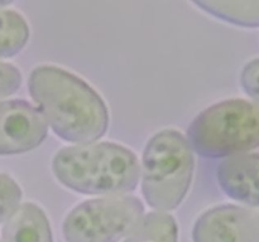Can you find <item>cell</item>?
I'll use <instances>...</instances> for the list:
<instances>
[{"label": "cell", "instance_id": "1", "mask_svg": "<svg viewBox=\"0 0 259 242\" xmlns=\"http://www.w3.org/2000/svg\"><path fill=\"white\" fill-rule=\"evenodd\" d=\"M38 111L62 140L93 144L105 135L109 111L101 96L86 81L56 66H39L28 80Z\"/></svg>", "mask_w": 259, "mask_h": 242}, {"label": "cell", "instance_id": "2", "mask_svg": "<svg viewBox=\"0 0 259 242\" xmlns=\"http://www.w3.org/2000/svg\"><path fill=\"white\" fill-rule=\"evenodd\" d=\"M52 171L66 188L86 196H124L139 183L138 159L115 143L66 146L56 153Z\"/></svg>", "mask_w": 259, "mask_h": 242}, {"label": "cell", "instance_id": "3", "mask_svg": "<svg viewBox=\"0 0 259 242\" xmlns=\"http://www.w3.org/2000/svg\"><path fill=\"white\" fill-rule=\"evenodd\" d=\"M194 154L187 139L174 129L152 136L142 158V193L152 208L176 209L186 197L194 174Z\"/></svg>", "mask_w": 259, "mask_h": 242}, {"label": "cell", "instance_id": "4", "mask_svg": "<svg viewBox=\"0 0 259 242\" xmlns=\"http://www.w3.org/2000/svg\"><path fill=\"white\" fill-rule=\"evenodd\" d=\"M187 143L207 159L253 150L259 146V107L242 98L215 103L194 118L187 129Z\"/></svg>", "mask_w": 259, "mask_h": 242}, {"label": "cell", "instance_id": "5", "mask_svg": "<svg viewBox=\"0 0 259 242\" xmlns=\"http://www.w3.org/2000/svg\"><path fill=\"white\" fill-rule=\"evenodd\" d=\"M144 207L132 196L89 199L76 206L63 222L66 242H119L143 218Z\"/></svg>", "mask_w": 259, "mask_h": 242}, {"label": "cell", "instance_id": "6", "mask_svg": "<svg viewBox=\"0 0 259 242\" xmlns=\"http://www.w3.org/2000/svg\"><path fill=\"white\" fill-rule=\"evenodd\" d=\"M47 134L45 118L28 101H0V155L34 150L45 141Z\"/></svg>", "mask_w": 259, "mask_h": 242}, {"label": "cell", "instance_id": "7", "mask_svg": "<svg viewBox=\"0 0 259 242\" xmlns=\"http://www.w3.org/2000/svg\"><path fill=\"white\" fill-rule=\"evenodd\" d=\"M194 242H259V211L235 204L214 207L197 218Z\"/></svg>", "mask_w": 259, "mask_h": 242}, {"label": "cell", "instance_id": "8", "mask_svg": "<svg viewBox=\"0 0 259 242\" xmlns=\"http://www.w3.org/2000/svg\"><path fill=\"white\" fill-rule=\"evenodd\" d=\"M218 184L234 201L259 209V154L229 156L217 168Z\"/></svg>", "mask_w": 259, "mask_h": 242}, {"label": "cell", "instance_id": "9", "mask_svg": "<svg viewBox=\"0 0 259 242\" xmlns=\"http://www.w3.org/2000/svg\"><path fill=\"white\" fill-rule=\"evenodd\" d=\"M2 242H53L45 211L32 202L18 207L3 227Z\"/></svg>", "mask_w": 259, "mask_h": 242}, {"label": "cell", "instance_id": "10", "mask_svg": "<svg viewBox=\"0 0 259 242\" xmlns=\"http://www.w3.org/2000/svg\"><path fill=\"white\" fill-rule=\"evenodd\" d=\"M179 228L171 214L154 211L143 216L124 242H177Z\"/></svg>", "mask_w": 259, "mask_h": 242}, {"label": "cell", "instance_id": "11", "mask_svg": "<svg viewBox=\"0 0 259 242\" xmlns=\"http://www.w3.org/2000/svg\"><path fill=\"white\" fill-rule=\"evenodd\" d=\"M194 4L230 24L259 27V2H194Z\"/></svg>", "mask_w": 259, "mask_h": 242}, {"label": "cell", "instance_id": "12", "mask_svg": "<svg viewBox=\"0 0 259 242\" xmlns=\"http://www.w3.org/2000/svg\"><path fill=\"white\" fill-rule=\"evenodd\" d=\"M29 39V27L15 10L0 9V59L17 55Z\"/></svg>", "mask_w": 259, "mask_h": 242}, {"label": "cell", "instance_id": "13", "mask_svg": "<svg viewBox=\"0 0 259 242\" xmlns=\"http://www.w3.org/2000/svg\"><path fill=\"white\" fill-rule=\"evenodd\" d=\"M22 196L19 184L8 174L0 173V223L7 222L17 211Z\"/></svg>", "mask_w": 259, "mask_h": 242}, {"label": "cell", "instance_id": "14", "mask_svg": "<svg viewBox=\"0 0 259 242\" xmlns=\"http://www.w3.org/2000/svg\"><path fill=\"white\" fill-rule=\"evenodd\" d=\"M240 86L259 107V58L249 60L240 72Z\"/></svg>", "mask_w": 259, "mask_h": 242}, {"label": "cell", "instance_id": "15", "mask_svg": "<svg viewBox=\"0 0 259 242\" xmlns=\"http://www.w3.org/2000/svg\"><path fill=\"white\" fill-rule=\"evenodd\" d=\"M22 85V73L15 66L0 62V100L17 92Z\"/></svg>", "mask_w": 259, "mask_h": 242}, {"label": "cell", "instance_id": "16", "mask_svg": "<svg viewBox=\"0 0 259 242\" xmlns=\"http://www.w3.org/2000/svg\"><path fill=\"white\" fill-rule=\"evenodd\" d=\"M10 4V2H0V9H4L5 7Z\"/></svg>", "mask_w": 259, "mask_h": 242}]
</instances>
